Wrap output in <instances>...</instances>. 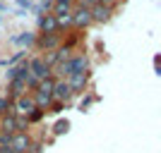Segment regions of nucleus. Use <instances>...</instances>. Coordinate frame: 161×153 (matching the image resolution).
Here are the masks:
<instances>
[{
	"label": "nucleus",
	"instance_id": "f257e3e1",
	"mask_svg": "<svg viewBox=\"0 0 161 153\" xmlns=\"http://www.w3.org/2000/svg\"><path fill=\"white\" fill-rule=\"evenodd\" d=\"M89 69V58L84 53H80V55H72V58H67L65 62H60L58 65V77L60 79H70L72 74H77V72H87Z\"/></svg>",
	"mask_w": 161,
	"mask_h": 153
},
{
	"label": "nucleus",
	"instance_id": "f03ea898",
	"mask_svg": "<svg viewBox=\"0 0 161 153\" xmlns=\"http://www.w3.org/2000/svg\"><path fill=\"white\" fill-rule=\"evenodd\" d=\"M34 43H36L41 50H46V53H51V50H55L58 46H63L60 33H36V41H34Z\"/></svg>",
	"mask_w": 161,
	"mask_h": 153
},
{
	"label": "nucleus",
	"instance_id": "7ed1b4c3",
	"mask_svg": "<svg viewBox=\"0 0 161 153\" xmlns=\"http://www.w3.org/2000/svg\"><path fill=\"white\" fill-rule=\"evenodd\" d=\"M27 65H29V74H31V77H36L39 81H43V79H48V77H51V67L43 62V58H31Z\"/></svg>",
	"mask_w": 161,
	"mask_h": 153
},
{
	"label": "nucleus",
	"instance_id": "20e7f679",
	"mask_svg": "<svg viewBox=\"0 0 161 153\" xmlns=\"http://www.w3.org/2000/svg\"><path fill=\"white\" fill-rule=\"evenodd\" d=\"M87 84H89V69H87V72H77V74H72V77L67 79V86H70L72 96H75V93H84Z\"/></svg>",
	"mask_w": 161,
	"mask_h": 153
},
{
	"label": "nucleus",
	"instance_id": "39448f33",
	"mask_svg": "<svg viewBox=\"0 0 161 153\" xmlns=\"http://www.w3.org/2000/svg\"><path fill=\"white\" fill-rule=\"evenodd\" d=\"M89 24H92V12H89V7H84V5L75 7V12H72V27L87 29Z\"/></svg>",
	"mask_w": 161,
	"mask_h": 153
},
{
	"label": "nucleus",
	"instance_id": "423d86ee",
	"mask_svg": "<svg viewBox=\"0 0 161 153\" xmlns=\"http://www.w3.org/2000/svg\"><path fill=\"white\" fill-rule=\"evenodd\" d=\"M70 98H72V91H70V86H67V79H55V84H53V100L67 103Z\"/></svg>",
	"mask_w": 161,
	"mask_h": 153
},
{
	"label": "nucleus",
	"instance_id": "0eeeda50",
	"mask_svg": "<svg viewBox=\"0 0 161 153\" xmlns=\"http://www.w3.org/2000/svg\"><path fill=\"white\" fill-rule=\"evenodd\" d=\"M34 108H36V105H34V98L24 93L22 98H17V100L12 103V113H14V115H22V117H27Z\"/></svg>",
	"mask_w": 161,
	"mask_h": 153
},
{
	"label": "nucleus",
	"instance_id": "6e6552de",
	"mask_svg": "<svg viewBox=\"0 0 161 153\" xmlns=\"http://www.w3.org/2000/svg\"><path fill=\"white\" fill-rule=\"evenodd\" d=\"M89 12H92V24H106L111 17H113V10L106 5H94V7H89Z\"/></svg>",
	"mask_w": 161,
	"mask_h": 153
},
{
	"label": "nucleus",
	"instance_id": "1a4fd4ad",
	"mask_svg": "<svg viewBox=\"0 0 161 153\" xmlns=\"http://www.w3.org/2000/svg\"><path fill=\"white\" fill-rule=\"evenodd\" d=\"M29 144H31V139H29V134H22V132H17V134H12V141H10V148H14L17 153H27Z\"/></svg>",
	"mask_w": 161,
	"mask_h": 153
},
{
	"label": "nucleus",
	"instance_id": "9d476101",
	"mask_svg": "<svg viewBox=\"0 0 161 153\" xmlns=\"http://www.w3.org/2000/svg\"><path fill=\"white\" fill-rule=\"evenodd\" d=\"M29 77V65L27 62H22V65H14V67H7V79L12 81V79H27Z\"/></svg>",
	"mask_w": 161,
	"mask_h": 153
},
{
	"label": "nucleus",
	"instance_id": "9b49d317",
	"mask_svg": "<svg viewBox=\"0 0 161 153\" xmlns=\"http://www.w3.org/2000/svg\"><path fill=\"white\" fill-rule=\"evenodd\" d=\"M39 29H41V33H58L55 17L53 14H41L39 17Z\"/></svg>",
	"mask_w": 161,
	"mask_h": 153
},
{
	"label": "nucleus",
	"instance_id": "f8f14e48",
	"mask_svg": "<svg viewBox=\"0 0 161 153\" xmlns=\"http://www.w3.org/2000/svg\"><path fill=\"white\" fill-rule=\"evenodd\" d=\"M14 120H17V115L10 110L7 115H3L0 117V132H5V134H14Z\"/></svg>",
	"mask_w": 161,
	"mask_h": 153
},
{
	"label": "nucleus",
	"instance_id": "ddd939ff",
	"mask_svg": "<svg viewBox=\"0 0 161 153\" xmlns=\"http://www.w3.org/2000/svg\"><path fill=\"white\" fill-rule=\"evenodd\" d=\"M34 41H36V33H31V31H22L19 36H12V43H17V46H24V48L34 46Z\"/></svg>",
	"mask_w": 161,
	"mask_h": 153
},
{
	"label": "nucleus",
	"instance_id": "4468645a",
	"mask_svg": "<svg viewBox=\"0 0 161 153\" xmlns=\"http://www.w3.org/2000/svg\"><path fill=\"white\" fill-rule=\"evenodd\" d=\"M24 91H27V86H24V81H22V79H12V81H10V96H12L14 100L22 98ZM10 96H7V98H10Z\"/></svg>",
	"mask_w": 161,
	"mask_h": 153
},
{
	"label": "nucleus",
	"instance_id": "2eb2a0df",
	"mask_svg": "<svg viewBox=\"0 0 161 153\" xmlns=\"http://www.w3.org/2000/svg\"><path fill=\"white\" fill-rule=\"evenodd\" d=\"M53 84H55L53 77H48V79L39 81V86H36V93H41V96H51V98H53Z\"/></svg>",
	"mask_w": 161,
	"mask_h": 153
},
{
	"label": "nucleus",
	"instance_id": "dca6fc26",
	"mask_svg": "<svg viewBox=\"0 0 161 153\" xmlns=\"http://www.w3.org/2000/svg\"><path fill=\"white\" fill-rule=\"evenodd\" d=\"M24 55H27V50H19V53H12L10 58H7V60H0V65H3V67H14L17 62L22 60V58H24Z\"/></svg>",
	"mask_w": 161,
	"mask_h": 153
},
{
	"label": "nucleus",
	"instance_id": "f3484780",
	"mask_svg": "<svg viewBox=\"0 0 161 153\" xmlns=\"http://www.w3.org/2000/svg\"><path fill=\"white\" fill-rule=\"evenodd\" d=\"M67 129H70V122L67 120H58L53 125V136H63V134H67Z\"/></svg>",
	"mask_w": 161,
	"mask_h": 153
},
{
	"label": "nucleus",
	"instance_id": "a211bd4d",
	"mask_svg": "<svg viewBox=\"0 0 161 153\" xmlns=\"http://www.w3.org/2000/svg\"><path fill=\"white\" fill-rule=\"evenodd\" d=\"M43 117H46V110H39V108H34L31 113L27 115V122H29V125H31V122H41Z\"/></svg>",
	"mask_w": 161,
	"mask_h": 153
},
{
	"label": "nucleus",
	"instance_id": "6ab92c4d",
	"mask_svg": "<svg viewBox=\"0 0 161 153\" xmlns=\"http://www.w3.org/2000/svg\"><path fill=\"white\" fill-rule=\"evenodd\" d=\"M10 110H12V100L5 98V96H0V117H3V115H7Z\"/></svg>",
	"mask_w": 161,
	"mask_h": 153
},
{
	"label": "nucleus",
	"instance_id": "aec40b11",
	"mask_svg": "<svg viewBox=\"0 0 161 153\" xmlns=\"http://www.w3.org/2000/svg\"><path fill=\"white\" fill-rule=\"evenodd\" d=\"M41 151H43V144H41V141H31L29 148H27V153H41Z\"/></svg>",
	"mask_w": 161,
	"mask_h": 153
},
{
	"label": "nucleus",
	"instance_id": "412c9836",
	"mask_svg": "<svg viewBox=\"0 0 161 153\" xmlns=\"http://www.w3.org/2000/svg\"><path fill=\"white\" fill-rule=\"evenodd\" d=\"M92 103H94V96H84V98H82V103H80V110H87Z\"/></svg>",
	"mask_w": 161,
	"mask_h": 153
},
{
	"label": "nucleus",
	"instance_id": "4be33fe9",
	"mask_svg": "<svg viewBox=\"0 0 161 153\" xmlns=\"http://www.w3.org/2000/svg\"><path fill=\"white\" fill-rule=\"evenodd\" d=\"M17 3V10H29L31 7V0H14Z\"/></svg>",
	"mask_w": 161,
	"mask_h": 153
},
{
	"label": "nucleus",
	"instance_id": "5701e85b",
	"mask_svg": "<svg viewBox=\"0 0 161 153\" xmlns=\"http://www.w3.org/2000/svg\"><path fill=\"white\" fill-rule=\"evenodd\" d=\"M63 108H65V103H58V100H55V103H53V108H51V113H55V115H58V113H63Z\"/></svg>",
	"mask_w": 161,
	"mask_h": 153
},
{
	"label": "nucleus",
	"instance_id": "b1692460",
	"mask_svg": "<svg viewBox=\"0 0 161 153\" xmlns=\"http://www.w3.org/2000/svg\"><path fill=\"white\" fill-rule=\"evenodd\" d=\"M115 3H118V0H101V5H106V7H111V10H113V5Z\"/></svg>",
	"mask_w": 161,
	"mask_h": 153
},
{
	"label": "nucleus",
	"instance_id": "393cba45",
	"mask_svg": "<svg viewBox=\"0 0 161 153\" xmlns=\"http://www.w3.org/2000/svg\"><path fill=\"white\" fill-rule=\"evenodd\" d=\"M0 153H17V151H14V148H10V146H3V148H0Z\"/></svg>",
	"mask_w": 161,
	"mask_h": 153
},
{
	"label": "nucleus",
	"instance_id": "a878e982",
	"mask_svg": "<svg viewBox=\"0 0 161 153\" xmlns=\"http://www.w3.org/2000/svg\"><path fill=\"white\" fill-rule=\"evenodd\" d=\"M0 10H5V5H3V3H0Z\"/></svg>",
	"mask_w": 161,
	"mask_h": 153
}]
</instances>
